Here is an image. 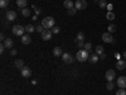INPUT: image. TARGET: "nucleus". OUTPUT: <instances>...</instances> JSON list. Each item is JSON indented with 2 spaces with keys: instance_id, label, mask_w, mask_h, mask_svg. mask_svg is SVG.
<instances>
[{
  "instance_id": "nucleus-1",
  "label": "nucleus",
  "mask_w": 126,
  "mask_h": 95,
  "mask_svg": "<svg viewBox=\"0 0 126 95\" xmlns=\"http://www.w3.org/2000/svg\"><path fill=\"white\" fill-rule=\"evenodd\" d=\"M54 23H56V20L52 17H47V18H44L43 20H42V25L44 27V29H52L54 27Z\"/></svg>"
},
{
  "instance_id": "nucleus-2",
  "label": "nucleus",
  "mask_w": 126,
  "mask_h": 95,
  "mask_svg": "<svg viewBox=\"0 0 126 95\" xmlns=\"http://www.w3.org/2000/svg\"><path fill=\"white\" fill-rule=\"evenodd\" d=\"M88 51H86V49H79L78 52H77V55H76V58L79 61V62H85L86 60H88Z\"/></svg>"
},
{
  "instance_id": "nucleus-3",
  "label": "nucleus",
  "mask_w": 126,
  "mask_h": 95,
  "mask_svg": "<svg viewBox=\"0 0 126 95\" xmlns=\"http://www.w3.org/2000/svg\"><path fill=\"white\" fill-rule=\"evenodd\" d=\"M12 32H13V34H14V36H19V37H22V36H24L25 27H23V25H14V27H13V29H12Z\"/></svg>"
},
{
  "instance_id": "nucleus-4",
  "label": "nucleus",
  "mask_w": 126,
  "mask_h": 95,
  "mask_svg": "<svg viewBox=\"0 0 126 95\" xmlns=\"http://www.w3.org/2000/svg\"><path fill=\"white\" fill-rule=\"evenodd\" d=\"M101 38H102V41L105 42V43H113V42H115V38L112 37V34H111V33H109V32L103 33Z\"/></svg>"
},
{
  "instance_id": "nucleus-5",
  "label": "nucleus",
  "mask_w": 126,
  "mask_h": 95,
  "mask_svg": "<svg viewBox=\"0 0 126 95\" xmlns=\"http://www.w3.org/2000/svg\"><path fill=\"white\" fill-rule=\"evenodd\" d=\"M75 8H76L77 10H83V9H86V8H87V1H86V0H76Z\"/></svg>"
},
{
  "instance_id": "nucleus-6",
  "label": "nucleus",
  "mask_w": 126,
  "mask_h": 95,
  "mask_svg": "<svg viewBox=\"0 0 126 95\" xmlns=\"http://www.w3.org/2000/svg\"><path fill=\"white\" fill-rule=\"evenodd\" d=\"M20 73H22L23 77H30L32 76V70L28 66H24V67L20 69Z\"/></svg>"
},
{
  "instance_id": "nucleus-7",
  "label": "nucleus",
  "mask_w": 126,
  "mask_h": 95,
  "mask_svg": "<svg viewBox=\"0 0 126 95\" xmlns=\"http://www.w3.org/2000/svg\"><path fill=\"white\" fill-rule=\"evenodd\" d=\"M105 77H106L107 81H113V79L116 77V72H115V70H107Z\"/></svg>"
},
{
  "instance_id": "nucleus-8",
  "label": "nucleus",
  "mask_w": 126,
  "mask_h": 95,
  "mask_svg": "<svg viewBox=\"0 0 126 95\" xmlns=\"http://www.w3.org/2000/svg\"><path fill=\"white\" fill-rule=\"evenodd\" d=\"M52 36H53V32H52L50 29H46L43 33H42V39L43 41H49L52 38Z\"/></svg>"
},
{
  "instance_id": "nucleus-9",
  "label": "nucleus",
  "mask_w": 126,
  "mask_h": 95,
  "mask_svg": "<svg viewBox=\"0 0 126 95\" xmlns=\"http://www.w3.org/2000/svg\"><path fill=\"white\" fill-rule=\"evenodd\" d=\"M62 60H63V62H64V63H72L73 61H75L73 56L69 55V53H63L62 55Z\"/></svg>"
},
{
  "instance_id": "nucleus-10",
  "label": "nucleus",
  "mask_w": 126,
  "mask_h": 95,
  "mask_svg": "<svg viewBox=\"0 0 126 95\" xmlns=\"http://www.w3.org/2000/svg\"><path fill=\"white\" fill-rule=\"evenodd\" d=\"M117 86L120 89H126V77L125 76H120L117 79Z\"/></svg>"
},
{
  "instance_id": "nucleus-11",
  "label": "nucleus",
  "mask_w": 126,
  "mask_h": 95,
  "mask_svg": "<svg viewBox=\"0 0 126 95\" xmlns=\"http://www.w3.org/2000/svg\"><path fill=\"white\" fill-rule=\"evenodd\" d=\"M15 18H16V13L14 12V10H9V12L6 13V19L9 20V22L15 20Z\"/></svg>"
},
{
  "instance_id": "nucleus-12",
  "label": "nucleus",
  "mask_w": 126,
  "mask_h": 95,
  "mask_svg": "<svg viewBox=\"0 0 126 95\" xmlns=\"http://www.w3.org/2000/svg\"><path fill=\"white\" fill-rule=\"evenodd\" d=\"M116 69L119 70H125L126 69V61L125 60H119L116 62Z\"/></svg>"
},
{
  "instance_id": "nucleus-13",
  "label": "nucleus",
  "mask_w": 126,
  "mask_h": 95,
  "mask_svg": "<svg viewBox=\"0 0 126 95\" xmlns=\"http://www.w3.org/2000/svg\"><path fill=\"white\" fill-rule=\"evenodd\" d=\"M20 41H22V43H23V45H29L30 42H32V38H30L28 34H24V36H22Z\"/></svg>"
},
{
  "instance_id": "nucleus-14",
  "label": "nucleus",
  "mask_w": 126,
  "mask_h": 95,
  "mask_svg": "<svg viewBox=\"0 0 126 95\" xmlns=\"http://www.w3.org/2000/svg\"><path fill=\"white\" fill-rule=\"evenodd\" d=\"M62 55H63V51H62L61 47H56L53 49V56L54 57H62Z\"/></svg>"
},
{
  "instance_id": "nucleus-15",
  "label": "nucleus",
  "mask_w": 126,
  "mask_h": 95,
  "mask_svg": "<svg viewBox=\"0 0 126 95\" xmlns=\"http://www.w3.org/2000/svg\"><path fill=\"white\" fill-rule=\"evenodd\" d=\"M6 48H12L13 46H14V42H13V39L12 38H6L5 41H4V43H3Z\"/></svg>"
},
{
  "instance_id": "nucleus-16",
  "label": "nucleus",
  "mask_w": 126,
  "mask_h": 95,
  "mask_svg": "<svg viewBox=\"0 0 126 95\" xmlns=\"http://www.w3.org/2000/svg\"><path fill=\"white\" fill-rule=\"evenodd\" d=\"M63 5H64V8H67V10L71 9V8H75V3H73L72 0H64V1H63Z\"/></svg>"
},
{
  "instance_id": "nucleus-17",
  "label": "nucleus",
  "mask_w": 126,
  "mask_h": 95,
  "mask_svg": "<svg viewBox=\"0 0 126 95\" xmlns=\"http://www.w3.org/2000/svg\"><path fill=\"white\" fill-rule=\"evenodd\" d=\"M16 4H18V8H20V9H24V8L27 6L28 1H27V0H16Z\"/></svg>"
},
{
  "instance_id": "nucleus-18",
  "label": "nucleus",
  "mask_w": 126,
  "mask_h": 95,
  "mask_svg": "<svg viewBox=\"0 0 126 95\" xmlns=\"http://www.w3.org/2000/svg\"><path fill=\"white\" fill-rule=\"evenodd\" d=\"M103 53H105V48H103V46L98 45V46L96 47V55L101 56V55H103Z\"/></svg>"
},
{
  "instance_id": "nucleus-19",
  "label": "nucleus",
  "mask_w": 126,
  "mask_h": 95,
  "mask_svg": "<svg viewBox=\"0 0 126 95\" xmlns=\"http://www.w3.org/2000/svg\"><path fill=\"white\" fill-rule=\"evenodd\" d=\"M88 61H90L91 63H96V62L98 61V55H96V53H94V55H91V56L88 57Z\"/></svg>"
},
{
  "instance_id": "nucleus-20",
  "label": "nucleus",
  "mask_w": 126,
  "mask_h": 95,
  "mask_svg": "<svg viewBox=\"0 0 126 95\" xmlns=\"http://www.w3.org/2000/svg\"><path fill=\"white\" fill-rule=\"evenodd\" d=\"M34 30H35V27H34L33 24L25 25V32H27V33H32V32H34Z\"/></svg>"
},
{
  "instance_id": "nucleus-21",
  "label": "nucleus",
  "mask_w": 126,
  "mask_h": 95,
  "mask_svg": "<svg viewBox=\"0 0 126 95\" xmlns=\"http://www.w3.org/2000/svg\"><path fill=\"white\" fill-rule=\"evenodd\" d=\"M15 67H18V69H22V67H24V61L23 60H15Z\"/></svg>"
},
{
  "instance_id": "nucleus-22",
  "label": "nucleus",
  "mask_w": 126,
  "mask_h": 95,
  "mask_svg": "<svg viewBox=\"0 0 126 95\" xmlns=\"http://www.w3.org/2000/svg\"><path fill=\"white\" fill-rule=\"evenodd\" d=\"M107 32H109V33H113V32H116V25H115V24H110L109 27H107Z\"/></svg>"
},
{
  "instance_id": "nucleus-23",
  "label": "nucleus",
  "mask_w": 126,
  "mask_h": 95,
  "mask_svg": "<svg viewBox=\"0 0 126 95\" xmlns=\"http://www.w3.org/2000/svg\"><path fill=\"white\" fill-rule=\"evenodd\" d=\"M22 14H23L24 17H29V15H30V10H29L28 8H24V9H22Z\"/></svg>"
},
{
  "instance_id": "nucleus-24",
  "label": "nucleus",
  "mask_w": 126,
  "mask_h": 95,
  "mask_svg": "<svg viewBox=\"0 0 126 95\" xmlns=\"http://www.w3.org/2000/svg\"><path fill=\"white\" fill-rule=\"evenodd\" d=\"M85 39V34L82 33V32H79V33L77 34V38H76V42H78V41H83Z\"/></svg>"
},
{
  "instance_id": "nucleus-25",
  "label": "nucleus",
  "mask_w": 126,
  "mask_h": 95,
  "mask_svg": "<svg viewBox=\"0 0 126 95\" xmlns=\"http://www.w3.org/2000/svg\"><path fill=\"white\" fill-rule=\"evenodd\" d=\"M115 88V84L112 82V81H107V85H106V89L107 90H112Z\"/></svg>"
},
{
  "instance_id": "nucleus-26",
  "label": "nucleus",
  "mask_w": 126,
  "mask_h": 95,
  "mask_svg": "<svg viewBox=\"0 0 126 95\" xmlns=\"http://www.w3.org/2000/svg\"><path fill=\"white\" fill-rule=\"evenodd\" d=\"M106 18H107L109 20H113V19H115V14H113L112 12H107V14H106Z\"/></svg>"
},
{
  "instance_id": "nucleus-27",
  "label": "nucleus",
  "mask_w": 126,
  "mask_h": 95,
  "mask_svg": "<svg viewBox=\"0 0 126 95\" xmlns=\"http://www.w3.org/2000/svg\"><path fill=\"white\" fill-rule=\"evenodd\" d=\"M76 12H77V9H76V8H71V9H68V10H67L68 15H75V14H76Z\"/></svg>"
},
{
  "instance_id": "nucleus-28",
  "label": "nucleus",
  "mask_w": 126,
  "mask_h": 95,
  "mask_svg": "<svg viewBox=\"0 0 126 95\" xmlns=\"http://www.w3.org/2000/svg\"><path fill=\"white\" fill-rule=\"evenodd\" d=\"M35 30H37V32H39V33L42 34V33H43V32H44L46 29H44V27H43V25H42V24H40V25H38V27H35Z\"/></svg>"
},
{
  "instance_id": "nucleus-29",
  "label": "nucleus",
  "mask_w": 126,
  "mask_h": 95,
  "mask_svg": "<svg viewBox=\"0 0 126 95\" xmlns=\"http://www.w3.org/2000/svg\"><path fill=\"white\" fill-rule=\"evenodd\" d=\"M98 5H100V8H106V6H107L106 0H100V1H98Z\"/></svg>"
},
{
  "instance_id": "nucleus-30",
  "label": "nucleus",
  "mask_w": 126,
  "mask_h": 95,
  "mask_svg": "<svg viewBox=\"0 0 126 95\" xmlns=\"http://www.w3.org/2000/svg\"><path fill=\"white\" fill-rule=\"evenodd\" d=\"M116 95H126V89H119L116 91Z\"/></svg>"
},
{
  "instance_id": "nucleus-31",
  "label": "nucleus",
  "mask_w": 126,
  "mask_h": 95,
  "mask_svg": "<svg viewBox=\"0 0 126 95\" xmlns=\"http://www.w3.org/2000/svg\"><path fill=\"white\" fill-rule=\"evenodd\" d=\"M50 30L53 32V34H58V33H59V30H61V28H59V27H53Z\"/></svg>"
},
{
  "instance_id": "nucleus-32",
  "label": "nucleus",
  "mask_w": 126,
  "mask_h": 95,
  "mask_svg": "<svg viewBox=\"0 0 126 95\" xmlns=\"http://www.w3.org/2000/svg\"><path fill=\"white\" fill-rule=\"evenodd\" d=\"M91 48H92V45H91V43H85V47H83V49L91 52Z\"/></svg>"
},
{
  "instance_id": "nucleus-33",
  "label": "nucleus",
  "mask_w": 126,
  "mask_h": 95,
  "mask_svg": "<svg viewBox=\"0 0 126 95\" xmlns=\"http://www.w3.org/2000/svg\"><path fill=\"white\" fill-rule=\"evenodd\" d=\"M8 3L9 1H6V0H0V6H1V8H6L8 6Z\"/></svg>"
},
{
  "instance_id": "nucleus-34",
  "label": "nucleus",
  "mask_w": 126,
  "mask_h": 95,
  "mask_svg": "<svg viewBox=\"0 0 126 95\" xmlns=\"http://www.w3.org/2000/svg\"><path fill=\"white\" fill-rule=\"evenodd\" d=\"M33 8H34V12H35V14H37V15H39V14L42 13V10H40L39 8H37V6H33Z\"/></svg>"
},
{
  "instance_id": "nucleus-35",
  "label": "nucleus",
  "mask_w": 126,
  "mask_h": 95,
  "mask_svg": "<svg viewBox=\"0 0 126 95\" xmlns=\"http://www.w3.org/2000/svg\"><path fill=\"white\" fill-rule=\"evenodd\" d=\"M77 45H78L79 48H83V47H85V43H83V41H78V42H77Z\"/></svg>"
},
{
  "instance_id": "nucleus-36",
  "label": "nucleus",
  "mask_w": 126,
  "mask_h": 95,
  "mask_svg": "<svg viewBox=\"0 0 126 95\" xmlns=\"http://www.w3.org/2000/svg\"><path fill=\"white\" fill-rule=\"evenodd\" d=\"M5 48H6V47H5L4 45H1V46H0V53H3V52L5 51Z\"/></svg>"
},
{
  "instance_id": "nucleus-37",
  "label": "nucleus",
  "mask_w": 126,
  "mask_h": 95,
  "mask_svg": "<svg viewBox=\"0 0 126 95\" xmlns=\"http://www.w3.org/2000/svg\"><path fill=\"white\" fill-rule=\"evenodd\" d=\"M10 55H12V56H15V55H16V49H12V51H10Z\"/></svg>"
},
{
  "instance_id": "nucleus-38",
  "label": "nucleus",
  "mask_w": 126,
  "mask_h": 95,
  "mask_svg": "<svg viewBox=\"0 0 126 95\" xmlns=\"http://www.w3.org/2000/svg\"><path fill=\"white\" fill-rule=\"evenodd\" d=\"M106 8H107V9H109V12H112V8H113V6H112V5H111V4H109V5H107V6H106Z\"/></svg>"
},
{
  "instance_id": "nucleus-39",
  "label": "nucleus",
  "mask_w": 126,
  "mask_h": 95,
  "mask_svg": "<svg viewBox=\"0 0 126 95\" xmlns=\"http://www.w3.org/2000/svg\"><path fill=\"white\" fill-rule=\"evenodd\" d=\"M0 39H1V41H5V39H6V38H5V36H4L3 33H1V34H0Z\"/></svg>"
},
{
  "instance_id": "nucleus-40",
  "label": "nucleus",
  "mask_w": 126,
  "mask_h": 95,
  "mask_svg": "<svg viewBox=\"0 0 126 95\" xmlns=\"http://www.w3.org/2000/svg\"><path fill=\"white\" fill-rule=\"evenodd\" d=\"M100 58H101V60H105V58H106V55H105V53H103V55H101V56H100Z\"/></svg>"
},
{
  "instance_id": "nucleus-41",
  "label": "nucleus",
  "mask_w": 126,
  "mask_h": 95,
  "mask_svg": "<svg viewBox=\"0 0 126 95\" xmlns=\"http://www.w3.org/2000/svg\"><path fill=\"white\" fill-rule=\"evenodd\" d=\"M115 56H116V58H117V61H119V60H121V56H120L119 53H116V55H115Z\"/></svg>"
},
{
  "instance_id": "nucleus-42",
  "label": "nucleus",
  "mask_w": 126,
  "mask_h": 95,
  "mask_svg": "<svg viewBox=\"0 0 126 95\" xmlns=\"http://www.w3.org/2000/svg\"><path fill=\"white\" fill-rule=\"evenodd\" d=\"M122 57H124V58H125V60H126V51H125V52H124V55H122Z\"/></svg>"
},
{
  "instance_id": "nucleus-43",
  "label": "nucleus",
  "mask_w": 126,
  "mask_h": 95,
  "mask_svg": "<svg viewBox=\"0 0 126 95\" xmlns=\"http://www.w3.org/2000/svg\"><path fill=\"white\" fill-rule=\"evenodd\" d=\"M94 1H100V0H94Z\"/></svg>"
},
{
  "instance_id": "nucleus-44",
  "label": "nucleus",
  "mask_w": 126,
  "mask_h": 95,
  "mask_svg": "<svg viewBox=\"0 0 126 95\" xmlns=\"http://www.w3.org/2000/svg\"><path fill=\"white\" fill-rule=\"evenodd\" d=\"M6 1H9V0H6Z\"/></svg>"
}]
</instances>
